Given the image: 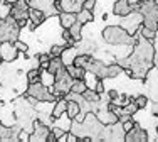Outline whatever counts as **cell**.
Wrapping results in <instances>:
<instances>
[{
  "mask_svg": "<svg viewBox=\"0 0 158 142\" xmlns=\"http://www.w3.org/2000/svg\"><path fill=\"white\" fill-rule=\"evenodd\" d=\"M66 107H67V98L66 96H61V98H57L54 102V105H52V112H51V115H52V118H59L61 115L66 113Z\"/></svg>",
  "mask_w": 158,
  "mask_h": 142,
  "instance_id": "cell-16",
  "label": "cell"
},
{
  "mask_svg": "<svg viewBox=\"0 0 158 142\" xmlns=\"http://www.w3.org/2000/svg\"><path fill=\"white\" fill-rule=\"evenodd\" d=\"M86 90H88V85H86V81H84V78L82 80H74L73 81V87H71V91H74V93H84Z\"/></svg>",
  "mask_w": 158,
  "mask_h": 142,
  "instance_id": "cell-27",
  "label": "cell"
},
{
  "mask_svg": "<svg viewBox=\"0 0 158 142\" xmlns=\"http://www.w3.org/2000/svg\"><path fill=\"white\" fill-rule=\"evenodd\" d=\"M91 61H93V56H91V54L77 53L73 63H74V64H76V66H81V68L88 69V68H89V64H91Z\"/></svg>",
  "mask_w": 158,
  "mask_h": 142,
  "instance_id": "cell-19",
  "label": "cell"
},
{
  "mask_svg": "<svg viewBox=\"0 0 158 142\" xmlns=\"http://www.w3.org/2000/svg\"><path fill=\"white\" fill-rule=\"evenodd\" d=\"M37 59H39V68L40 69H47L49 61H51V54L49 53H40V54H37Z\"/></svg>",
  "mask_w": 158,
  "mask_h": 142,
  "instance_id": "cell-32",
  "label": "cell"
},
{
  "mask_svg": "<svg viewBox=\"0 0 158 142\" xmlns=\"http://www.w3.org/2000/svg\"><path fill=\"white\" fill-rule=\"evenodd\" d=\"M52 134H54L56 137H57V142H59V139H62L64 137V134H66V130L64 129H61V127H57V125H52Z\"/></svg>",
  "mask_w": 158,
  "mask_h": 142,
  "instance_id": "cell-37",
  "label": "cell"
},
{
  "mask_svg": "<svg viewBox=\"0 0 158 142\" xmlns=\"http://www.w3.org/2000/svg\"><path fill=\"white\" fill-rule=\"evenodd\" d=\"M64 61H62V58L61 56H57V58H51V61H49V66H47V71L49 73H52V74H56L61 68H64Z\"/></svg>",
  "mask_w": 158,
  "mask_h": 142,
  "instance_id": "cell-23",
  "label": "cell"
},
{
  "mask_svg": "<svg viewBox=\"0 0 158 142\" xmlns=\"http://www.w3.org/2000/svg\"><path fill=\"white\" fill-rule=\"evenodd\" d=\"M40 83H44L46 87L51 88L52 85H54V74L49 73L47 69H42V71H40Z\"/></svg>",
  "mask_w": 158,
  "mask_h": 142,
  "instance_id": "cell-29",
  "label": "cell"
},
{
  "mask_svg": "<svg viewBox=\"0 0 158 142\" xmlns=\"http://www.w3.org/2000/svg\"><path fill=\"white\" fill-rule=\"evenodd\" d=\"M69 32H71V36H73V39L76 41V42H77V41H81V39H82V24L76 20V22H74V24L69 27Z\"/></svg>",
  "mask_w": 158,
  "mask_h": 142,
  "instance_id": "cell-26",
  "label": "cell"
},
{
  "mask_svg": "<svg viewBox=\"0 0 158 142\" xmlns=\"http://www.w3.org/2000/svg\"><path fill=\"white\" fill-rule=\"evenodd\" d=\"M47 20V16L39 9H29V24H31V29H35L39 25H42L44 22Z\"/></svg>",
  "mask_w": 158,
  "mask_h": 142,
  "instance_id": "cell-15",
  "label": "cell"
},
{
  "mask_svg": "<svg viewBox=\"0 0 158 142\" xmlns=\"http://www.w3.org/2000/svg\"><path fill=\"white\" fill-rule=\"evenodd\" d=\"M25 96H31V98H35L37 102H49V103H54L56 95L49 90V87H46L44 83L37 81V83H29L27 90H25Z\"/></svg>",
  "mask_w": 158,
  "mask_h": 142,
  "instance_id": "cell-4",
  "label": "cell"
},
{
  "mask_svg": "<svg viewBox=\"0 0 158 142\" xmlns=\"http://www.w3.org/2000/svg\"><path fill=\"white\" fill-rule=\"evenodd\" d=\"M0 64H2V58H0Z\"/></svg>",
  "mask_w": 158,
  "mask_h": 142,
  "instance_id": "cell-47",
  "label": "cell"
},
{
  "mask_svg": "<svg viewBox=\"0 0 158 142\" xmlns=\"http://www.w3.org/2000/svg\"><path fill=\"white\" fill-rule=\"evenodd\" d=\"M32 124H34V130L31 132L29 142H46L49 132H51V127H49L47 124H44L40 118H39V120H37V118H34Z\"/></svg>",
  "mask_w": 158,
  "mask_h": 142,
  "instance_id": "cell-7",
  "label": "cell"
},
{
  "mask_svg": "<svg viewBox=\"0 0 158 142\" xmlns=\"http://www.w3.org/2000/svg\"><path fill=\"white\" fill-rule=\"evenodd\" d=\"M133 12V5H131L128 0H114V5H113V14L116 17H126L128 14Z\"/></svg>",
  "mask_w": 158,
  "mask_h": 142,
  "instance_id": "cell-14",
  "label": "cell"
},
{
  "mask_svg": "<svg viewBox=\"0 0 158 142\" xmlns=\"http://www.w3.org/2000/svg\"><path fill=\"white\" fill-rule=\"evenodd\" d=\"M57 19H59V25H61L62 29H69L71 25L77 20V16L74 12H59Z\"/></svg>",
  "mask_w": 158,
  "mask_h": 142,
  "instance_id": "cell-17",
  "label": "cell"
},
{
  "mask_svg": "<svg viewBox=\"0 0 158 142\" xmlns=\"http://www.w3.org/2000/svg\"><path fill=\"white\" fill-rule=\"evenodd\" d=\"M94 113H96V117L99 118V122L103 125H113V124L118 122V115L108 108V103H106V105H103V103L99 102V108H98Z\"/></svg>",
  "mask_w": 158,
  "mask_h": 142,
  "instance_id": "cell-9",
  "label": "cell"
},
{
  "mask_svg": "<svg viewBox=\"0 0 158 142\" xmlns=\"http://www.w3.org/2000/svg\"><path fill=\"white\" fill-rule=\"evenodd\" d=\"M29 3L25 0H19L17 3L10 5V10H9V16L15 19V22L20 27H25L29 24Z\"/></svg>",
  "mask_w": 158,
  "mask_h": 142,
  "instance_id": "cell-6",
  "label": "cell"
},
{
  "mask_svg": "<svg viewBox=\"0 0 158 142\" xmlns=\"http://www.w3.org/2000/svg\"><path fill=\"white\" fill-rule=\"evenodd\" d=\"M135 124H136V122L133 120V117H131V118H128V120H125V122H121L123 130H125V132H128V130H131V129H133Z\"/></svg>",
  "mask_w": 158,
  "mask_h": 142,
  "instance_id": "cell-38",
  "label": "cell"
},
{
  "mask_svg": "<svg viewBox=\"0 0 158 142\" xmlns=\"http://www.w3.org/2000/svg\"><path fill=\"white\" fill-rule=\"evenodd\" d=\"M66 69H67V73L71 74V78H73V80H82V78H84V74H86V69L81 68V66H76L74 63L67 64Z\"/></svg>",
  "mask_w": 158,
  "mask_h": 142,
  "instance_id": "cell-18",
  "label": "cell"
},
{
  "mask_svg": "<svg viewBox=\"0 0 158 142\" xmlns=\"http://www.w3.org/2000/svg\"><path fill=\"white\" fill-rule=\"evenodd\" d=\"M64 49H66V47L61 46V44H52V46H51V51H49V54H51V58H57V56L62 54Z\"/></svg>",
  "mask_w": 158,
  "mask_h": 142,
  "instance_id": "cell-34",
  "label": "cell"
},
{
  "mask_svg": "<svg viewBox=\"0 0 158 142\" xmlns=\"http://www.w3.org/2000/svg\"><path fill=\"white\" fill-rule=\"evenodd\" d=\"M118 96H119V91H118V90H110V91H108V100H110V102H114Z\"/></svg>",
  "mask_w": 158,
  "mask_h": 142,
  "instance_id": "cell-40",
  "label": "cell"
},
{
  "mask_svg": "<svg viewBox=\"0 0 158 142\" xmlns=\"http://www.w3.org/2000/svg\"><path fill=\"white\" fill-rule=\"evenodd\" d=\"M29 7L32 9H39L46 14L47 17L52 16H59V9H57V0H29Z\"/></svg>",
  "mask_w": 158,
  "mask_h": 142,
  "instance_id": "cell-8",
  "label": "cell"
},
{
  "mask_svg": "<svg viewBox=\"0 0 158 142\" xmlns=\"http://www.w3.org/2000/svg\"><path fill=\"white\" fill-rule=\"evenodd\" d=\"M40 68H31L27 71V83H37L40 81Z\"/></svg>",
  "mask_w": 158,
  "mask_h": 142,
  "instance_id": "cell-28",
  "label": "cell"
},
{
  "mask_svg": "<svg viewBox=\"0 0 158 142\" xmlns=\"http://www.w3.org/2000/svg\"><path fill=\"white\" fill-rule=\"evenodd\" d=\"M153 115H158V100L153 103Z\"/></svg>",
  "mask_w": 158,
  "mask_h": 142,
  "instance_id": "cell-43",
  "label": "cell"
},
{
  "mask_svg": "<svg viewBox=\"0 0 158 142\" xmlns=\"http://www.w3.org/2000/svg\"><path fill=\"white\" fill-rule=\"evenodd\" d=\"M52 125H57V127H61V129H64V130L67 132V130H71L73 118H69V117H67V113H64V115H61L59 118H56V120L52 122Z\"/></svg>",
  "mask_w": 158,
  "mask_h": 142,
  "instance_id": "cell-24",
  "label": "cell"
},
{
  "mask_svg": "<svg viewBox=\"0 0 158 142\" xmlns=\"http://www.w3.org/2000/svg\"><path fill=\"white\" fill-rule=\"evenodd\" d=\"M76 16H77V22H81V24L84 25V24H89V22L94 19V12H93V10H88V9H81Z\"/></svg>",
  "mask_w": 158,
  "mask_h": 142,
  "instance_id": "cell-22",
  "label": "cell"
},
{
  "mask_svg": "<svg viewBox=\"0 0 158 142\" xmlns=\"http://www.w3.org/2000/svg\"><path fill=\"white\" fill-rule=\"evenodd\" d=\"M84 0H57V9L59 12H74L77 14L82 9Z\"/></svg>",
  "mask_w": 158,
  "mask_h": 142,
  "instance_id": "cell-12",
  "label": "cell"
},
{
  "mask_svg": "<svg viewBox=\"0 0 158 142\" xmlns=\"http://www.w3.org/2000/svg\"><path fill=\"white\" fill-rule=\"evenodd\" d=\"M66 113L69 118H76L79 113H81V105H79L77 102H74V100H67V107H66Z\"/></svg>",
  "mask_w": 158,
  "mask_h": 142,
  "instance_id": "cell-20",
  "label": "cell"
},
{
  "mask_svg": "<svg viewBox=\"0 0 158 142\" xmlns=\"http://www.w3.org/2000/svg\"><path fill=\"white\" fill-rule=\"evenodd\" d=\"M135 103H136L138 110H143V108H146V105H148V96H145V95H138L136 98H135Z\"/></svg>",
  "mask_w": 158,
  "mask_h": 142,
  "instance_id": "cell-35",
  "label": "cell"
},
{
  "mask_svg": "<svg viewBox=\"0 0 158 142\" xmlns=\"http://www.w3.org/2000/svg\"><path fill=\"white\" fill-rule=\"evenodd\" d=\"M2 3H3V0H0V5H2Z\"/></svg>",
  "mask_w": 158,
  "mask_h": 142,
  "instance_id": "cell-46",
  "label": "cell"
},
{
  "mask_svg": "<svg viewBox=\"0 0 158 142\" xmlns=\"http://www.w3.org/2000/svg\"><path fill=\"white\" fill-rule=\"evenodd\" d=\"M98 80H99V78H98L94 73H91V71H86V74H84V81H86V85H88V88H93V90H94L96 83H98Z\"/></svg>",
  "mask_w": 158,
  "mask_h": 142,
  "instance_id": "cell-31",
  "label": "cell"
},
{
  "mask_svg": "<svg viewBox=\"0 0 158 142\" xmlns=\"http://www.w3.org/2000/svg\"><path fill=\"white\" fill-rule=\"evenodd\" d=\"M96 0H84V3H82V9H88V10H93L94 12L96 9Z\"/></svg>",
  "mask_w": 158,
  "mask_h": 142,
  "instance_id": "cell-39",
  "label": "cell"
},
{
  "mask_svg": "<svg viewBox=\"0 0 158 142\" xmlns=\"http://www.w3.org/2000/svg\"><path fill=\"white\" fill-rule=\"evenodd\" d=\"M155 2H156V3H158V0H155Z\"/></svg>",
  "mask_w": 158,
  "mask_h": 142,
  "instance_id": "cell-48",
  "label": "cell"
},
{
  "mask_svg": "<svg viewBox=\"0 0 158 142\" xmlns=\"http://www.w3.org/2000/svg\"><path fill=\"white\" fill-rule=\"evenodd\" d=\"M46 142H57V137H56L54 134H52V130L49 132V135H47V140H46Z\"/></svg>",
  "mask_w": 158,
  "mask_h": 142,
  "instance_id": "cell-42",
  "label": "cell"
},
{
  "mask_svg": "<svg viewBox=\"0 0 158 142\" xmlns=\"http://www.w3.org/2000/svg\"><path fill=\"white\" fill-rule=\"evenodd\" d=\"M20 25L15 22V19L5 16L0 17V44L2 42H15L20 36Z\"/></svg>",
  "mask_w": 158,
  "mask_h": 142,
  "instance_id": "cell-2",
  "label": "cell"
},
{
  "mask_svg": "<svg viewBox=\"0 0 158 142\" xmlns=\"http://www.w3.org/2000/svg\"><path fill=\"white\" fill-rule=\"evenodd\" d=\"M76 49H77V53H84V54H91L93 53V51H94L96 49V47H94V42H91V41H77V46H76Z\"/></svg>",
  "mask_w": 158,
  "mask_h": 142,
  "instance_id": "cell-21",
  "label": "cell"
},
{
  "mask_svg": "<svg viewBox=\"0 0 158 142\" xmlns=\"http://www.w3.org/2000/svg\"><path fill=\"white\" fill-rule=\"evenodd\" d=\"M17 56H19V51H17L14 42H2L0 44V58H2V61L12 63L17 59Z\"/></svg>",
  "mask_w": 158,
  "mask_h": 142,
  "instance_id": "cell-11",
  "label": "cell"
},
{
  "mask_svg": "<svg viewBox=\"0 0 158 142\" xmlns=\"http://www.w3.org/2000/svg\"><path fill=\"white\" fill-rule=\"evenodd\" d=\"M19 0H5V3H9V5H14V3H17Z\"/></svg>",
  "mask_w": 158,
  "mask_h": 142,
  "instance_id": "cell-44",
  "label": "cell"
},
{
  "mask_svg": "<svg viewBox=\"0 0 158 142\" xmlns=\"http://www.w3.org/2000/svg\"><path fill=\"white\" fill-rule=\"evenodd\" d=\"M94 90H96L98 93H99V95H103V93H104V83H103V80H98Z\"/></svg>",
  "mask_w": 158,
  "mask_h": 142,
  "instance_id": "cell-41",
  "label": "cell"
},
{
  "mask_svg": "<svg viewBox=\"0 0 158 142\" xmlns=\"http://www.w3.org/2000/svg\"><path fill=\"white\" fill-rule=\"evenodd\" d=\"M121 73H123V68L118 63H110V64H108V78H116Z\"/></svg>",
  "mask_w": 158,
  "mask_h": 142,
  "instance_id": "cell-30",
  "label": "cell"
},
{
  "mask_svg": "<svg viewBox=\"0 0 158 142\" xmlns=\"http://www.w3.org/2000/svg\"><path fill=\"white\" fill-rule=\"evenodd\" d=\"M148 137V130H145L143 127H140L138 124H135V127L131 130H128L125 134V140L126 142H146Z\"/></svg>",
  "mask_w": 158,
  "mask_h": 142,
  "instance_id": "cell-10",
  "label": "cell"
},
{
  "mask_svg": "<svg viewBox=\"0 0 158 142\" xmlns=\"http://www.w3.org/2000/svg\"><path fill=\"white\" fill-rule=\"evenodd\" d=\"M14 44H15V47H17L19 53H27V51H29V46L24 42V41H20V39H17Z\"/></svg>",
  "mask_w": 158,
  "mask_h": 142,
  "instance_id": "cell-36",
  "label": "cell"
},
{
  "mask_svg": "<svg viewBox=\"0 0 158 142\" xmlns=\"http://www.w3.org/2000/svg\"><path fill=\"white\" fill-rule=\"evenodd\" d=\"M119 25H121L130 36H136L138 32H140V27L143 25V16L138 10H133V12L128 14L126 17H121V24Z\"/></svg>",
  "mask_w": 158,
  "mask_h": 142,
  "instance_id": "cell-5",
  "label": "cell"
},
{
  "mask_svg": "<svg viewBox=\"0 0 158 142\" xmlns=\"http://www.w3.org/2000/svg\"><path fill=\"white\" fill-rule=\"evenodd\" d=\"M103 39L106 41V44H111V46H119V44H133L136 37L130 36L121 25H108V27L103 29Z\"/></svg>",
  "mask_w": 158,
  "mask_h": 142,
  "instance_id": "cell-1",
  "label": "cell"
},
{
  "mask_svg": "<svg viewBox=\"0 0 158 142\" xmlns=\"http://www.w3.org/2000/svg\"><path fill=\"white\" fill-rule=\"evenodd\" d=\"M86 71H91V73H94L99 80H104V78H108V64L103 61V59H94L93 58L91 64H89V68Z\"/></svg>",
  "mask_w": 158,
  "mask_h": 142,
  "instance_id": "cell-13",
  "label": "cell"
},
{
  "mask_svg": "<svg viewBox=\"0 0 158 142\" xmlns=\"http://www.w3.org/2000/svg\"><path fill=\"white\" fill-rule=\"evenodd\" d=\"M128 2H130L131 5H135V3H136V2H140V0H128Z\"/></svg>",
  "mask_w": 158,
  "mask_h": 142,
  "instance_id": "cell-45",
  "label": "cell"
},
{
  "mask_svg": "<svg viewBox=\"0 0 158 142\" xmlns=\"http://www.w3.org/2000/svg\"><path fill=\"white\" fill-rule=\"evenodd\" d=\"M82 96H84V100L89 102V103H99L101 102V95L96 91V90H93V88H88L84 93H82Z\"/></svg>",
  "mask_w": 158,
  "mask_h": 142,
  "instance_id": "cell-25",
  "label": "cell"
},
{
  "mask_svg": "<svg viewBox=\"0 0 158 142\" xmlns=\"http://www.w3.org/2000/svg\"><path fill=\"white\" fill-rule=\"evenodd\" d=\"M73 78H71V74L67 73L66 66L61 68L57 71V73L54 74V85H52L51 91L56 95V98H61V96H66L67 93L71 91V87H73Z\"/></svg>",
  "mask_w": 158,
  "mask_h": 142,
  "instance_id": "cell-3",
  "label": "cell"
},
{
  "mask_svg": "<svg viewBox=\"0 0 158 142\" xmlns=\"http://www.w3.org/2000/svg\"><path fill=\"white\" fill-rule=\"evenodd\" d=\"M156 32L158 31H153V29L146 27V25H141V27H140V34L143 37H146V39H150V41H153L156 37Z\"/></svg>",
  "mask_w": 158,
  "mask_h": 142,
  "instance_id": "cell-33",
  "label": "cell"
}]
</instances>
